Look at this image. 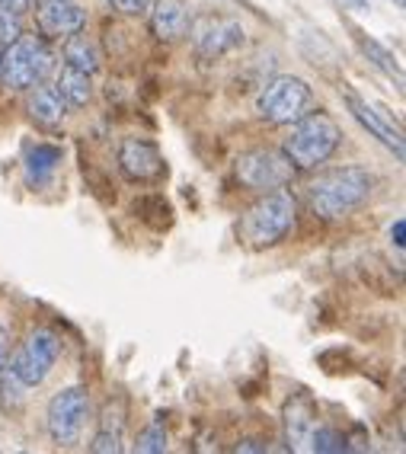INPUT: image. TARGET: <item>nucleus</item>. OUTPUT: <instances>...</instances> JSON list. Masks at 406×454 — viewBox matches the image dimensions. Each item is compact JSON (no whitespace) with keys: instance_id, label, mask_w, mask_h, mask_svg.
Instances as JSON below:
<instances>
[{"instance_id":"9d476101","label":"nucleus","mask_w":406,"mask_h":454,"mask_svg":"<svg viewBox=\"0 0 406 454\" xmlns=\"http://www.w3.org/2000/svg\"><path fill=\"white\" fill-rule=\"evenodd\" d=\"M119 173H122L129 183H157V179L167 176V160H163L160 147L147 138H122L119 145Z\"/></svg>"},{"instance_id":"cd10ccee","label":"nucleus","mask_w":406,"mask_h":454,"mask_svg":"<svg viewBox=\"0 0 406 454\" xmlns=\"http://www.w3.org/2000/svg\"><path fill=\"white\" fill-rule=\"evenodd\" d=\"M7 362H10V333L7 326H0V372L7 368Z\"/></svg>"},{"instance_id":"7ed1b4c3","label":"nucleus","mask_w":406,"mask_h":454,"mask_svg":"<svg viewBox=\"0 0 406 454\" xmlns=\"http://www.w3.org/2000/svg\"><path fill=\"white\" fill-rule=\"evenodd\" d=\"M340 145L342 129L333 115H326L324 109H317V113L308 109L301 119L292 122L288 138L282 141V151L292 160L294 170H320L340 151Z\"/></svg>"},{"instance_id":"a211bd4d","label":"nucleus","mask_w":406,"mask_h":454,"mask_svg":"<svg viewBox=\"0 0 406 454\" xmlns=\"http://www.w3.org/2000/svg\"><path fill=\"white\" fill-rule=\"evenodd\" d=\"M355 45L362 49V55L371 61L378 71L384 74V77H390V81L397 83L400 90H403V67H400L397 55L387 49V45H381L378 39H371V35H365L362 29H355Z\"/></svg>"},{"instance_id":"7c9ffc66","label":"nucleus","mask_w":406,"mask_h":454,"mask_svg":"<svg viewBox=\"0 0 406 454\" xmlns=\"http://www.w3.org/2000/svg\"><path fill=\"white\" fill-rule=\"evenodd\" d=\"M394 4H397V7H403V4H406V0H394Z\"/></svg>"},{"instance_id":"c756f323","label":"nucleus","mask_w":406,"mask_h":454,"mask_svg":"<svg viewBox=\"0 0 406 454\" xmlns=\"http://www.w3.org/2000/svg\"><path fill=\"white\" fill-rule=\"evenodd\" d=\"M269 445H262V442H256V438H246V442H240L237 445V451H266Z\"/></svg>"},{"instance_id":"4468645a","label":"nucleus","mask_w":406,"mask_h":454,"mask_svg":"<svg viewBox=\"0 0 406 454\" xmlns=\"http://www.w3.org/2000/svg\"><path fill=\"white\" fill-rule=\"evenodd\" d=\"M147 26H151V35L160 42L183 39L189 26L186 0H151L147 4Z\"/></svg>"},{"instance_id":"ddd939ff","label":"nucleus","mask_w":406,"mask_h":454,"mask_svg":"<svg viewBox=\"0 0 406 454\" xmlns=\"http://www.w3.org/2000/svg\"><path fill=\"white\" fill-rule=\"evenodd\" d=\"M282 429L288 451H308L310 432L317 429V406L308 394H294L282 410Z\"/></svg>"},{"instance_id":"6ab92c4d","label":"nucleus","mask_w":406,"mask_h":454,"mask_svg":"<svg viewBox=\"0 0 406 454\" xmlns=\"http://www.w3.org/2000/svg\"><path fill=\"white\" fill-rule=\"evenodd\" d=\"M61 55H65V65L77 67V71H87V74H97L99 67H103V55H99L97 42L90 39L87 33H74L65 39V49H61Z\"/></svg>"},{"instance_id":"20e7f679","label":"nucleus","mask_w":406,"mask_h":454,"mask_svg":"<svg viewBox=\"0 0 406 454\" xmlns=\"http://www.w3.org/2000/svg\"><path fill=\"white\" fill-rule=\"evenodd\" d=\"M58 71V55L51 49V42L45 35H20L10 45H4L0 55V81L10 90H26L39 87Z\"/></svg>"},{"instance_id":"f8f14e48","label":"nucleus","mask_w":406,"mask_h":454,"mask_svg":"<svg viewBox=\"0 0 406 454\" xmlns=\"http://www.w3.org/2000/svg\"><path fill=\"white\" fill-rule=\"evenodd\" d=\"M346 97V106H349V113H352V119H355L362 129L371 135V138H378L384 147H387L390 154L397 157L400 163H403V157H406V151H403V131L397 129V125L390 122L387 115L378 109V106H371L365 97H358L355 90H346L342 93Z\"/></svg>"},{"instance_id":"2eb2a0df","label":"nucleus","mask_w":406,"mask_h":454,"mask_svg":"<svg viewBox=\"0 0 406 454\" xmlns=\"http://www.w3.org/2000/svg\"><path fill=\"white\" fill-rule=\"evenodd\" d=\"M125 448V406L122 400L106 403L103 416H99V429L90 442V451L97 454H119Z\"/></svg>"},{"instance_id":"423d86ee","label":"nucleus","mask_w":406,"mask_h":454,"mask_svg":"<svg viewBox=\"0 0 406 454\" xmlns=\"http://www.w3.org/2000/svg\"><path fill=\"white\" fill-rule=\"evenodd\" d=\"M58 358H61V336L51 326H33V330L26 333V340L17 346L7 368L33 390L39 384H45L51 368L58 365Z\"/></svg>"},{"instance_id":"f03ea898","label":"nucleus","mask_w":406,"mask_h":454,"mask_svg":"<svg viewBox=\"0 0 406 454\" xmlns=\"http://www.w3.org/2000/svg\"><path fill=\"white\" fill-rule=\"evenodd\" d=\"M298 224V199L288 189L262 192L237 221V240L246 250H269L278 247Z\"/></svg>"},{"instance_id":"9b49d317","label":"nucleus","mask_w":406,"mask_h":454,"mask_svg":"<svg viewBox=\"0 0 406 454\" xmlns=\"http://www.w3.org/2000/svg\"><path fill=\"white\" fill-rule=\"evenodd\" d=\"M35 29L49 42H65L87 26V10L77 0H35Z\"/></svg>"},{"instance_id":"a878e982","label":"nucleus","mask_w":406,"mask_h":454,"mask_svg":"<svg viewBox=\"0 0 406 454\" xmlns=\"http://www.w3.org/2000/svg\"><path fill=\"white\" fill-rule=\"evenodd\" d=\"M390 244L397 247V250H403V244H406V218L394 221V227H390Z\"/></svg>"},{"instance_id":"473e14b6","label":"nucleus","mask_w":406,"mask_h":454,"mask_svg":"<svg viewBox=\"0 0 406 454\" xmlns=\"http://www.w3.org/2000/svg\"><path fill=\"white\" fill-rule=\"evenodd\" d=\"M0 55H4V45H0Z\"/></svg>"},{"instance_id":"4be33fe9","label":"nucleus","mask_w":406,"mask_h":454,"mask_svg":"<svg viewBox=\"0 0 406 454\" xmlns=\"http://www.w3.org/2000/svg\"><path fill=\"white\" fill-rule=\"evenodd\" d=\"M26 390H29V387H26V384L20 381L10 368H4V372H0V406H4V410H10V413L23 410Z\"/></svg>"},{"instance_id":"dca6fc26","label":"nucleus","mask_w":406,"mask_h":454,"mask_svg":"<svg viewBox=\"0 0 406 454\" xmlns=\"http://www.w3.org/2000/svg\"><path fill=\"white\" fill-rule=\"evenodd\" d=\"M29 93V115H33V122H39L42 129H55L67 119V103L61 99L51 83H39V87L26 90Z\"/></svg>"},{"instance_id":"c85d7f7f","label":"nucleus","mask_w":406,"mask_h":454,"mask_svg":"<svg viewBox=\"0 0 406 454\" xmlns=\"http://www.w3.org/2000/svg\"><path fill=\"white\" fill-rule=\"evenodd\" d=\"M336 4H342V10H352V13H368L371 10L368 0H336Z\"/></svg>"},{"instance_id":"bb28decb","label":"nucleus","mask_w":406,"mask_h":454,"mask_svg":"<svg viewBox=\"0 0 406 454\" xmlns=\"http://www.w3.org/2000/svg\"><path fill=\"white\" fill-rule=\"evenodd\" d=\"M0 10H10V13L23 17L26 10H33V0H0Z\"/></svg>"},{"instance_id":"b1692460","label":"nucleus","mask_w":406,"mask_h":454,"mask_svg":"<svg viewBox=\"0 0 406 454\" xmlns=\"http://www.w3.org/2000/svg\"><path fill=\"white\" fill-rule=\"evenodd\" d=\"M20 35H23V17L10 13V10H0V45H10Z\"/></svg>"},{"instance_id":"5701e85b","label":"nucleus","mask_w":406,"mask_h":454,"mask_svg":"<svg viewBox=\"0 0 406 454\" xmlns=\"http://www.w3.org/2000/svg\"><path fill=\"white\" fill-rule=\"evenodd\" d=\"M135 448L138 451H144V454H160V451H167V429H163V422H160V416H157L147 429H141L138 432V442H135Z\"/></svg>"},{"instance_id":"1a4fd4ad","label":"nucleus","mask_w":406,"mask_h":454,"mask_svg":"<svg viewBox=\"0 0 406 454\" xmlns=\"http://www.w3.org/2000/svg\"><path fill=\"white\" fill-rule=\"evenodd\" d=\"M240 186L253 189V192H272V189L288 186L294 179V167L292 160L285 157L282 147H253V151H244L237 157L234 167Z\"/></svg>"},{"instance_id":"f3484780","label":"nucleus","mask_w":406,"mask_h":454,"mask_svg":"<svg viewBox=\"0 0 406 454\" xmlns=\"http://www.w3.org/2000/svg\"><path fill=\"white\" fill-rule=\"evenodd\" d=\"M51 87L61 93V99H65L67 106H87L90 99H93V74L87 71H77V67L71 65H61V71L55 74V83Z\"/></svg>"},{"instance_id":"2f4dec72","label":"nucleus","mask_w":406,"mask_h":454,"mask_svg":"<svg viewBox=\"0 0 406 454\" xmlns=\"http://www.w3.org/2000/svg\"><path fill=\"white\" fill-rule=\"evenodd\" d=\"M234 4H250V0H234Z\"/></svg>"},{"instance_id":"f257e3e1","label":"nucleus","mask_w":406,"mask_h":454,"mask_svg":"<svg viewBox=\"0 0 406 454\" xmlns=\"http://www.w3.org/2000/svg\"><path fill=\"white\" fill-rule=\"evenodd\" d=\"M371 192L374 176L365 167H355V163L330 167L308 183V208L320 221H342L362 208L371 199Z\"/></svg>"},{"instance_id":"aec40b11","label":"nucleus","mask_w":406,"mask_h":454,"mask_svg":"<svg viewBox=\"0 0 406 454\" xmlns=\"http://www.w3.org/2000/svg\"><path fill=\"white\" fill-rule=\"evenodd\" d=\"M58 163H61V147L55 145H35L26 154V179L29 186H45L55 176Z\"/></svg>"},{"instance_id":"6e6552de","label":"nucleus","mask_w":406,"mask_h":454,"mask_svg":"<svg viewBox=\"0 0 406 454\" xmlns=\"http://www.w3.org/2000/svg\"><path fill=\"white\" fill-rule=\"evenodd\" d=\"M90 419V390L83 384H71V387L58 390L55 397L45 406V429H49L51 442L61 448H71L81 442L83 426Z\"/></svg>"},{"instance_id":"393cba45","label":"nucleus","mask_w":406,"mask_h":454,"mask_svg":"<svg viewBox=\"0 0 406 454\" xmlns=\"http://www.w3.org/2000/svg\"><path fill=\"white\" fill-rule=\"evenodd\" d=\"M106 4L115 13H122V17H144L151 0H106Z\"/></svg>"},{"instance_id":"0eeeda50","label":"nucleus","mask_w":406,"mask_h":454,"mask_svg":"<svg viewBox=\"0 0 406 454\" xmlns=\"http://www.w3.org/2000/svg\"><path fill=\"white\" fill-rule=\"evenodd\" d=\"M186 35L192 42V49L202 58H208V61L234 55L237 49L246 45L244 23L237 17H228V13H199V17H189Z\"/></svg>"},{"instance_id":"39448f33","label":"nucleus","mask_w":406,"mask_h":454,"mask_svg":"<svg viewBox=\"0 0 406 454\" xmlns=\"http://www.w3.org/2000/svg\"><path fill=\"white\" fill-rule=\"evenodd\" d=\"M314 103V90L294 74H278L256 97V115L269 125H292Z\"/></svg>"},{"instance_id":"412c9836","label":"nucleus","mask_w":406,"mask_h":454,"mask_svg":"<svg viewBox=\"0 0 406 454\" xmlns=\"http://www.w3.org/2000/svg\"><path fill=\"white\" fill-rule=\"evenodd\" d=\"M308 451H320V454H342L349 451V438L342 435L333 426H317L310 432V448Z\"/></svg>"}]
</instances>
